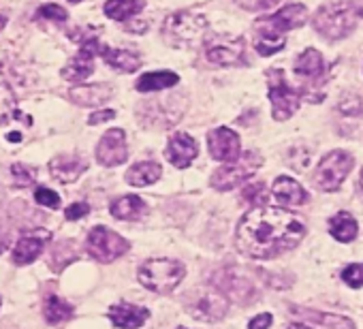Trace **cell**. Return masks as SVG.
I'll use <instances>...</instances> for the list:
<instances>
[{
  "instance_id": "cell-15",
  "label": "cell",
  "mask_w": 363,
  "mask_h": 329,
  "mask_svg": "<svg viewBox=\"0 0 363 329\" xmlns=\"http://www.w3.org/2000/svg\"><path fill=\"white\" fill-rule=\"evenodd\" d=\"M197 152H199L197 141L191 135H186V133H175L169 139V145L164 150V156H167L169 162L175 164V167L184 169V167H189V164L197 158Z\"/></svg>"
},
{
  "instance_id": "cell-45",
  "label": "cell",
  "mask_w": 363,
  "mask_h": 329,
  "mask_svg": "<svg viewBox=\"0 0 363 329\" xmlns=\"http://www.w3.org/2000/svg\"><path fill=\"white\" fill-rule=\"evenodd\" d=\"M69 3H82V0H69Z\"/></svg>"
},
{
  "instance_id": "cell-4",
  "label": "cell",
  "mask_w": 363,
  "mask_h": 329,
  "mask_svg": "<svg viewBox=\"0 0 363 329\" xmlns=\"http://www.w3.org/2000/svg\"><path fill=\"white\" fill-rule=\"evenodd\" d=\"M357 26V11L350 3H333L320 7L314 16V28L320 37L329 41L344 39Z\"/></svg>"
},
{
  "instance_id": "cell-10",
  "label": "cell",
  "mask_w": 363,
  "mask_h": 329,
  "mask_svg": "<svg viewBox=\"0 0 363 329\" xmlns=\"http://www.w3.org/2000/svg\"><path fill=\"white\" fill-rule=\"evenodd\" d=\"M206 56L216 67H233L246 60V45L242 37L216 35L206 45Z\"/></svg>"
},
{
  "instance_id": "cell-37",
  "label": "cell",
  "mask_w": 363,
  "mask_h": 329,
  "mask_svg": "<svg viewBox=\"0 0 363 329\" xmlns=\"http://www.w3.org/2000/svg\"><path fill=\"white\" fill-rule=\"evenodd\" d=\"M88 212H90V206H88L86 201H77V203H73V206L67 208L65 216H67L69 221H79V218L88 216Z\"/></svg>"
},
{
  "instance_id": "cell-27",
  "label": "cell",
  "mask_w": 363,
  "mask_h": 329,
  "mask_svg": "<svg viewBox=\"0 0 363 329\" xmlns=\"http://www.w3.org/2000/svg\"><path fill=\"white\" fill-rule=\"evenodd\" d=\"M177 84V75L171 71H158V73H145L139 77L137 82V90L139 92H156V90H164Z\"/></svg>"
},
{
  "instance_id": "cell-32",
  "label": "cell",
  "mask_w": 363,
  "mask_h": 329,
  "mask_svg": "<svg viewBox=\"0 0 363 329\" xmlns=\"http://www.w3.org/2000/svg\"><path fill=\"white\" fill-rule=\"evenodd\" d=\"M342 280H344L348 286H352V289L363 286V265H361V263L346 265L344 272H342Z\"/></svg>"
},
{
  "instance_id": "cell-39",
  "label": "cell",
  "mask_w": 363,
  "mask_h": 329,
  "mask_svg": "<svg viewBox=\"0 0 363 329\" xmlns=\"http://www.w3.org/2000/svg\"><path fill=\"white\" fill-rule=\"evenodd\" d=\"M116 118V111L113 109H103V111H96L88 118L90 124H101V122H107V120H113Z\"/></svg>"
},
{
  "instance_id": "cell-29",
  "label": "cell",
  "mask_w": 363,
  "mask_h": 329,
  "mask_svg": "<svg viewBox=\"0 0 363 329\" xmlns=\"http://www.w3.org/2000/svg\"><path fill=\"white\" fill-rule=\"evenodd\" d=\"M73 312H75V308H73L69 301H65V299H60V297H56V295H50V297L45 299V318H48L52 325L62 323V320H69V318L73 316Z\"/></svg>"
},
{
  "instance_id": "cell-44",
  "label": "cell",
  "mask_w": 363,
  "mask_h": 329,
  "mask_svg": "<svg viewBox=\"0 0 363 329\" xmlns=\"http://www.w3.org/2000/svg\"><path fill=\"white\" fill-rule=\"evenodd\" d=\"M359 182H361V186H363V169H361V176H359Z\"/></svg>"
},
{
  "instance_id": "cell-35",
  "label": "cell",
  "mask_w": 363,
  "mask_h": 329,
  "mask_svg": "<svg viewBox=\"0 0 363 329\" xmlns=\"http://www.w3.org/2000/svg\"><path fill=\"white\" fill-rule=\"evenodd\" d=\"M39 18H45V20H54V22H67V11L58 5H43L39 9Z\"/></svg>"
},
{
  "instance_id": "cell-43",
  "label": "cell",
  "mask_w": 363,
  "mask_h": 329,
  "mask_svg": "<svg viewBox=\"0 0 363 329\" xmlns=\"http://www.w3.org/2000/svg\"><path fill=\"white\" fill-rule=\"evenodd\" d=\"M9 141H20V135H18V133H13V135H9Z\"/></svg>"
},
{
  "instance_id": "cell-38",
  "label": "cell",
  "mask_w": 363,
  "mask_h": 329,
  "mask_svg": "<svg viewBox=\"0 0 363 329\" xmlns=\"http://www.w3.org/2000/svg\"><path fill=\"white\" fill-rule=\"evenodd\" d=\"M269 325H272V314H259V316H255L252 320H250V325H248V329H269Z\"/></svg>"
},
{
  "instance_id": "cell-47",
  "label": "cell",
  "mask_w": 363,
  "mask_h": 329,
  "mask_svg": "<svg viewBox=\"0 0 363 329\" xmlns=\"http://www.w3.org/2000/svg\"><path fill=\"white\" fill-rule=\"evenodd\" d=\"M0 303H3V299H0Z\"/></svg>"
},
{
  "instance_id": "cell-3",
  "label": "cell",
  "mask_w": 363,
  "mask_h": 329,
  "mask_svg": "<svg viewBox=\"0 0 363 329\" xmlns=\"http://www.w3.org/2000/svg\"><path fill=\"white\" fill-rule=\"evenodd\" d=\"M186 276V267L173 259H150L139 267V282L154 293H171Z\"/></svg>"
},
{
  "instance_id": "cell-5",
  "label": "cell",
  "mask_w": 363,
  "mask_h": 329,
  "mask_svg": "<svg viewBox=\"0 0 363 329\" xmlns=\"http://www.w3.org/2000/svg\"><path fill=\"white\" fill-rule=\"evenodd\" d=\"M208 28V20L199 13H189V11H179L173 13L164 20L162 24V37L169 45L182 48L195 43Z\"/></svg>"
},
{
  "instance_id": "cell-31",
  "label": "cell",
  "mask_w": 363,
  "mask_h": 329,
  "mask_svg": "<svg viewBox=\"0 0 363 329\" xmlns=\"http://www.w3.org/2000/svg\"><path fill=\"white\" fill-rule=\"evenodd\" d=\"M11 176H13V182L16 186H30L37 178V172L35 169H28L26 164H11Z\"/></svg>"
},
{
  "instance_id": "cell-19",
  "label": "cell",
  "mask_w": 363,
  "mask_h": 329,
  "mask_svg": "<svg viewBox=\"0 0 363 329\" xmlns=\"http://www.w3.org/2000/svg\"><path fill=\"white\" fill-rule=\"evenodd\" d=\"M113 96V88L109 84H92V86H79L69 92V99L82 107H99L105 101Z\"/></svg>"
},
{
  "instance_id": "cell-33",
  "label": "cell",
  "mask_w": 363,
  "mask_h": 329,
  "mask_svg": "<svg viewBox=\"0 0 363 329\" xmlns=\"http://www.w3.org/2000/svg\"><path fill=\"white\" fill-rule=\"evenodd\" d=\"M35 199L39 206H45V208H52V210H58L60 208V197L58 193L50 191V189H37L35 191Z\"/></svg>"
},
{
  "instance_id": "cell-42",
  "label": "cell",
  "mask_w": 363,
  "mask_h": 329,
  "mask_svg": "<svg viewBox=\"0 0 363 329\" xmlns=\"http://www.w3.org/2000/svg\"><path fill=\"white\" fill-rule=\"evenodd\" d=\"M289 329H308L306 325H299V323H295V325H291Z\"/></svg>"
},
{
  "instance_id": "cell-8",
  "label": "cell",
  "mask_w": 363,
  "mask_h": 329,
  "mask_svg": "<svg viewBox=\"0 0 363 329\" xmlns=\"http://www.w3.org/2000/svg\"><path fill=\"white\" fill-rule=\"evenodd\" d=\"M86 248L96 261L111 263V261H116L118 257H122L128 250V242L122 235H118L116 231L107 229V227H94L88 233Z\"/></svg>"
},
{
  "instance_id": "cell-12",
  "label": "cell",
  "mask_w": 363,
  "mask_h": 329,
  "mask_svg": "<svg viewBox=\"0 0 363 329\" xmlns=\"http://www.w3.org/2000/svg\"><path fill=\"white\" fill-rule=\"evenodd\" d=\"M210 154L220 162H235L242 158V141L240 135L231 128H216L208 135Z\"/></svg>"
},
{
  "instance_id": "cell-21",
  "label": "cell",
  "mask_w": 363,
  "mask_h": 329,
  "mask_svg": "<svg viewBox=\"0 0 363 329\" xmlns=\"http://www.w3.org/2000/svg\"><path fill=\"white\" fill-rule=\"evenodd\" d=\"M109 212L118 221H139L147 212V206L143 203V199H139L135 195H126V197L116 199L109 206Z\"/></svg>"
},
{
  "instance_id": "cell-30",
  "label": "cell",
  "mask_w": 363,
  "mask_h": 329,
  "mask_svg": "<svg viewBox=\"0 0 363 329\" xmlns=\"http://www.w3.org/2000/svg\"><path fill=\"white\" fill-rule=\"evenodd\" d=\"M11 113H16V94L9 86L0 84V124H3Z\"/></svg>"
},
{
  "instance_id": "cell-34",
  "label": "cell",
  "mask_w": 363,
  "mask_h": 329,
  "mask_svg": "<svg viewBox=\"0 0 363 329\" xmlns=\"http://www.w3.org/2000/svg\"><path fill=\"white\" fill-rule=\"evenodd\" d=\"M280 0H238V5L244 7L246 11H267L276 7Z\"/></svg>"
},
{
  "instance_id": "cell-9",
  "label": "cell",
  "mask_w": 363,
  "mask_h": 329,
  "mask_svg": "<svg viewBox=\"0 0 363 329\" xmlns=\"http://www.w3.org/2000/svg\"><path fill=\"white\" fill-rule=\"evenodd\" d=\"M269 77V99L274 105V118L276 120H286L299 109V94L286 84L284 73L280 69L267 71Z\"/></svg>"
},
{
  "instance_id": "cell-28",
  "label": "cell",
  "mask_w": 363,
  "mask_h": 329,
  "mask_svg": "<svg viewBox=\"0 0 363 329\" xmlns=\"http://www.w3.org/2000/svg\"><path fill=\"white\" fill-rule=\"evenodd\" d=\"M295 312L301 314V316H308L312 323L320 325L323 329H354V325L344 316L323 314V312H316V310H301V308H295Z\"/></svg>"
},
{
  "instance_id": "cell-26",
  "label": "cell",
  "mask_w": 363,
  "mask_h": 329,
  "mask_svg": "<svg viewBox=\"0 0 363 329\" xmlns=\"http://www.w3.org/2000/svg\"><path fill=\"white\" fill-rule=\"evenodd\" d=\"M357 221L346 212H340L329 221V233L337 242H352L357 238Z\"/></svg>"
},
{
  "instance_id": "cell-46",
  "label": "cell",
  "mask_w": 363,
  "mask_h": 329,
  "mask_svg": "<svg viewBox=\"0 0 363 329\" xmlns=\"http://www.w3.org/2000/svg\"><path fill=\"white\" fill-rule=\"evenodd\" d=\"M177 329H186V327H177Z\"/></svg>"
},
{
  "instance_id": "cell-2",
  "label": "cell",
  "mask_w": 363,
  "mask_h": 329,
  "mask_svg": "<svg viewBox=\"0 0 363 329\" xmlns=\"http://www.w3.org/2000/svg\"><path fill=\"white\" fill-rule=\"evenodd\" d=\"M308 20V11L303 5H289L282 11L259 20L257 26V52L261 56H272L280 52L286 43V33L303 26Z\"/></svg>"
},
{
  "instance_id": "cell-40",
  "label": "cell",
  "mask_w": 363,
  "mask_h": 329,
  "mask_svg": "<svg viewBox=\"0 0 363 329\" xmlns=\"http://www.w3.org/2000/svg\"><path fill=\"white\" fill-rule=\"evenodd\" d=\"M352 7H354L357 16H361V18H363V0H354V3H352Z\"/></svg>"
},
{
  "instance_id": "cell-16",
  "label": "cell",
  "mask_w": 363,
  "mask_h": 329,
  "mask_svg": "<svg viewBox=\"0 0 363 329\" xmlns=\"http://www.w3.org/2000/svg\"><path fill=\"white\" fill-rule=\"evenodd\" d=\"M88 169V162L82 156L73 154H62L50 160V174L60 182V184H71L75 182L84 172Z\"/></svg>"
},
{
  "instance_id": "cell-22",
  "label": "cell",
  "mask_w": 363,
  "mask_h": 329,
  "mask_svg": "<svg viewBox=\"0 0 363 329\" xmlns=\"http://www.w3.org/2000/svg\"><path fill=\"white\" fill-rule=\"evenodd\" d=\"M160 176H162L160 164L154 160H145V162L133 164L126 172V182L133 186H147V184H154Z\"/></svg>"
},
{
  "instance_id": "cell-1",
  "label": "cell",
  "mask_w": 363,
  "mask_h": 329,
  "mask_svg": "<svg viewBox=\"0 0 363 329\" xmlns=\"http://www.w3.org/2000/svg\"><path fill=\"white\" fill-rule=\"evenodd\" d=\"M306 235L303 223L284 208L250 210L238 225V248L250 259H274L293 250Z\"/></svg>"
},
{
  "instance_id": "cell-25",
  "label": "cell",
  "mask_w": 363,
  "mask_h": 329,
  "mask_svg": "<svg viewBox=\"0 0 363 329\" xmlns=\"http://www.w3.org/2000/svg\"><path fill=\"white\" fill-rule=\"evenodd\" d=\"M145 7V0H107L105 16L116 22H126Z\"/></svg>"
},
{
  "instance_id": "cell-36",
  "label": "cell",
  "mask_w": 363,
  "mask_h": 329,
  "mask_svg": "<svg viewBox=\"0 0 363 329\" xmlns=\"http://www.w3.org/2000/svg\"><path fill=\"white\" fill-rule=\"evenodd\" d=\"M340 109H342L346 116H357V113H361L363 103H361L359 96H344V99L340 101Z\"/></svg>"
},
{
  "instance_id": "cell-20",
  "label": "cell",
  "mask_w": 363,
  "mask_h": 329,
  "mask_svg": "<svg viewBox=\"0 0 363 329\" xmlns=\"http://www.w3.org/2000/svg\"><path fill=\"white\" fill-rule=\"evenodd\" d=\"M295 73L310 82H320L325 77V60H323L320 52L306 50L295 62Z\"/></svg>"
},
{
  "instance_id": "cell-23",
  "label": "cell",
  "mask_w": 363,
  "mask_h": 329,
  "mask_svg": "<svg viewBox=\"0 0 363 329\" xmlns=\"http://www.w3.org/2000/svg\"><path fill=\"white\" fill-rule=\"evenodd\" d=\"M101 56L109 67H113V69H118L122 73H135L139 69V65H141L139 56H135L133 52H126V50H111V48L103 45Z\"/></svg>"
},
{
  "instance_id": "cell-11",
  "label": "cell",
  "mask_w": 363,
  "mask_h": 329,
  "mask_svg": "<svg viewBox=\"0 0 363 329\" xmlns=\"http://www.w3.org/2000/svg\"><path fill=\"white\" fill-rule=\"evenodd\" d=\"M101 43L92 37L86 39L77 52V56L71 58V62L62 69V77L69 82H84L94 73V56H101Z\"/></svg>"
},
{
  "instance_id": "cell-13",
  "label": "cell",
  "mask_w": 363,
  "mask_h": 329,
  "mask_svg": "<svg viewBox=\"0 0 363 329\" xmlns=\"http://www.w3.org/2000/svg\"><path fill=\"white\" fill-rule=\"evenodd\" d=\"M128 158V150H126V135L122 128H111L107 130L99 145H96V160L105 167H116V164H122Z\"/></svg>"
},
{
  "instance_id": "cell-17",
  "label": "cell",
  "mask_w": 363,
  "mask_h": 329,
  "mask_svg": "<svg viewBox=\"0 0 363 329\" xmlns=\"http://www.w3.org/2000/svg\"><path fill=\"white\" fill-rule=\"evenodd\" d=\"M52 240V233L50 231H35V233H28L24 235L16 248H13V263L16 265H28L33 263L45 248V244Z\"/></svg>"
},
{
  "instance_id": "cell-6",
  "label": "cell",
  "mask_w": 363,
  "mask_h": 329,
  "mask_svg": "<svg viewBox=\"0 0 363 329\" xmlns=\"http://www.w3.org/2000/svg\"><path fill=\"white\" fill-rule=\"evenodd\" d=\"M352 169V156L344 150H335V152H329L314 172V186L325 191V193H333L342 186L344 178L350 174Z\"/></svg>"
},
{
  "instance_id": "cell-7",
  "label": "cell",
  "mask_w": 363,
  "mask_h": 329,
  "mask_svg": "<svg viewBox=\"0 0 363 329\" xmlns=\"http://www.w3.org/2000/svg\"><path fill=\"white\" fill-rule=\"evenodd\" d=\"M261 162H263V158L257 152H246L240 160L229 162L225 167L216 169L210 182L216 191H231V189L240 186L242 182H246L248 178H252L259 172Z\"/></svg>"
},
{
  "instance_id": "cell-18",
  "label": "cell",
  "mask_w": 363,
  "mask_h": 329,
  "mask_svg": "<svg viewBox=\"0 0 363 329\" xmlns=\"http://www.w3.org/2000/svg\"><path fill=\"white\" fill-rule=\"evenodd\" d=\"M150 316V310L147 308H141V306H133V303H116L109 308V318L116 327H122V329H139L145 318Z\"/></svg>"
},
{
  "instance_id": "cell-14",
  "label": "cell",
  "mask_w": 363,
  "mask_h": 329,
  "mask_svg": "<svg viewBox=\"0 0 363 329\" xmlns=\"http://www.w3.org/2000/svg\"><path fill=\"white\" fill-rule=\"evenodd\" d=\"M189 310L201 320H218L227 314V299L216 291H199L189 303Z\"/></svg>"
},
{
  "instance_id": "cell-24",
  "label": "cell",
  "mask_w": 363,
  "mask_h": 329,
  "mask_svg": "<svg viewBox=\"0 0 363 329\" xmlns=\"http://www.w3.org/2000/svg\"><path fill=\"white\" fill-rule=\"evenodd\" d=\"M274 195L284 201V203H293V206H301L308 201V193L293 180L286 176H280L274 184Z\"/></svg>"
},
{
  "instance_id": "cell-41",
  "label": "cell",
  "mask_w": 363,
  "mask_h": 329,
  "mask_svg": "<svg viewBox=\"0 0 363 329\" xmlns=\"http://www.w3.org/2000/svg\"><path fill=\"white\" fill-rule=\"evenodd\" d=\"M5 24H7V18H5L3 13H0V30H3V28H5Z\"/></svg>"
}]
</instances>
